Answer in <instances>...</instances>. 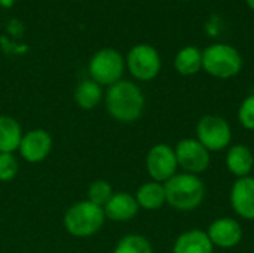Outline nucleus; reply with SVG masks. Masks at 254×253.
Listing matches in <instances>:
<instances>
[{
    "label": "nucleus",
    "instance_id": "f257e3e1",
    "mask_svg": "<svg viewBox=\"0 0 254 253\" xmlns=\"http://www.w3.org/2000/svg\"><path fill=\"white\" fill-rule=\"evenodd\" d=\"M106 107L113 119L122 124H132L143 115L144 95L135 84L119 81L109 88Z\"/></svg>",
    "mask_w": 254,
    "mask_h": 253
},
{
    "label": "nucleus",
    "instance_id": "f03ea898",
    "mask_svg": "<svg viewBox=\"0 0 254 253\" xmlns=\"http://www.w3.org/2000/svg\"><path fill=\"white\" fill-rule=\"evenodd\" d=\"M167 204L180 212L198 209L205 198V185L196 174L177 173L164 183Z\"/></svg>",
    "mask_w": 254,
    "mask_h": 253
},
{
    "label": "nucleus",
    "instance_id": "7ed1b4c3",
    "mask_svg": "<svg viewBox=\"0 0 254 253\" xmlns=\"http://www.w3.org/2000/svg\"><path fill=\"white\" fill-rule=\"evenodd\" d=\"M106 221L104 209L91 201L73 204L64 215V227L74 237H89L101 230Z\"/></svg>",
    "mask_w": 254,
    "mask_h": 253
},
{
    "label": "nucleus",
    "instance_id": "20e7f679",
    "mask_svg": "<svg viewBox=\"0 0 254 253\" xmlns=\"http://www.w3.org/2000/svg\"><path fill=\"white\" fill-rule=\"evenodd\" d=\"M202 69L214 78L229 79L241 72L243 57L231 45L216 43L202 52Z\"/></svg>",
    "mask_w": 254,
    "mask_h": 253
},
{
    "label": "nucleus",
    "instance_id": "39448f33",
    "mask_svg": "<svg viewBox=\"0 0 254 253\" xmlns=\"http://www.w3.org/2000/svg\"><path fill=\"white\" fill-rule=\"evenodd\" d=\"M210 154L228 149L232 142L229 122L219 115H204L196 124L195 137Z\"/></svg>",
    "mask_w": 254,
    "mask_h": 253
},
{
    "label": "nucleus",
    "instance_id": "423d86ee",
    "mask_svg": "<svg viewBox=\"0 0 254 253\" xmlns=\"http://www.w3.org/2000/svg\"><path fill=\"white\" fill-rule=\"evenodd\" d=\"M125 70V60L122 55L112 49H100L89 61V75L98 85H109L119 82Z\"/></svg>",
    "mask_w": 254,
    "mask_h": 253
},
{
    "label": "nucleus",
    "instance_id": "0eeeda50",
    "mask_svg": "<svg viewBox=\"0 0 254 253\" xmlns=\"http://www.w3.org/2000/svg\"><path fill=\"white\" fill-rule=\"evenodd\" d=\"M176 158L179 167L183 170V173L196 174L207 171L211 164V155L210 152L196 140V139H182L176 148Z\"/></svg>",
    "mask_w": 254,
    "mask_h": 253
},
{
    "label": "nucleus",
    "instance_id": "6e6552de",
    "mask_svg": "<svg viewBox=\"0 0 254 253\" xmlns=\"http://www.w3.org/2000/svg\"><path fill=\"white\" fill-rule=\"evenodd\" d=\"M127 67L135 79L147 82L159 75L161 57L150 45H135L127 55Z\"/></svg>",
    "mask_w": 254,
    "mask_h": 253
},
{
    "label": "nucleus",
    "instance_id": "1a4fd4ad",
    "mask_svg": "<svg viewBox=\"0 0 254 253\" xmlns=\"http://www.w3.org/2000/svg\"><path fill=\"white\" fill-rule=\"evenodd\" d=\"M146 169L152 180L165 183L174 174H177L179 164L176 158L174 148L167 143H158L147 152Z\"/></svg>",
    "mask_w": 254,
    "mask_h": 253
},
{
    "label": "nucleus",
    "instance_id": "9d476101",
    "mask_svg": "<svg viewBox=\"0 0 254 253\" xmlns=\"http://www.w3.org/2000/svg\"><path fill=\"white\" fill-rule=\"evenodd\" d=\"M207 236L214 248L232 249L238 246L244 237L241 224L229 216H222L214 219L207 230Z\"/></svg>",
    "mask_w": 254,
    "mask_h": 253
},
{
    "label": "nucleus",
    "instance_id": "9b49d317",
    "mask_svg": "<svg viewBox=\"0 0 254 253\" xmlns=\"http://www.w3.org/2000/svg\"><path fill=\"white\" fill-rule=\"evenodd\" d=\"M229 201L235 215L244 221H254V177L237 179L231 188Z\"/></svg>",
    "mask_w": 254,
    "mask_h": 253
},
{
    "label": "nucleus",
    "instance_id": "f8f14e48",
    "mask_svg": "<svg viewBox=\"0 0 254 253\" xmlns=\"http://www.w3.org/2000/svg\"><path fill=\"white\" fill-rule=\"evenodd\" d=\"M18 149L25 161L40 163L49 155L52 149V137L45 130H31L22 136Z\"/></svg>",
    "mask_w": 254,
    "mask_h": 253
},
{
    "label": "nucleus",
    "instance_id": "ddd939ff",
    "mask_svg": "<svg viewBox=\"0 0 254 253\" xmlns=\"http://www.w3.org/2000/svg\"><path fill=\"white\" fill-rule=\"evenodd\" d=\"M106 218L116 222H127L137 216L138 204L134 195L128 192H116L103 207Z\"/></svg>",
    "mask_w": 254,
    "mask_h": 253
},
{
    "label": "nucleus",
    "instance_id": "4468645a",
    "mask_svg": "<svg viewBox=\"0 0 254 253\" xmlns=\"http://www.w3.org/2000/svg\"><path fill=\"white\" fill-rule=\"evenodd\" d=\"M226 169L231 174H234L237 179L250 176L254 169V155L252 149L246 145H232L228 148L226 160H225Z\"/></svg>",
    "mask_w": 254,
    "mask_h": 253
},
{
    "label": "nucleus",
    "instance_id": "2eb2a0df",
    "mask_svg": "<svg viewBox=\"0 0 254 253\" xmlns=\"http://www.w3.org/2000/svg\"><path fill=\"white\" fill-rule=\"evenodd\" d=\"M173 253H214V246L210 242L207 231L189 230L176 239Z\"/></svg>",
    "mask_w": 254,
    "mask_h": 253
},
{
    "label": "nucleus",
    "instance_id": "dca6fc26",
    "mask_svg": "<svg viewBox=\"0 0 254 253\" xmlns=\"http://www.w3.org/2000/svg\"><path fill=\"white\" fill-rule=\"evenodd\" d=\"M135 200L138 207L144 210H158L164 204H167L165 198V188L164 183L150 180L147 183H143L135 194Z\"/></svg>",
    "mask_w": 254,
    "mask_h": 253
},
{
    "label": "nucleus",
    "instance_id": "f3484780",
    "mask_svg": "<svg viewBox=\"0 0 254 253\" xmlns=\"http://www.w3.org/2000/svg\"><path fill=\"white\" fill-rule=\"evenodd\" d=\"M22 130L18 121L10 116L0 115V154H12L19 148Z\"/></svg>",
    "mask_w": 254,
    "mask_h": 253
},
{
    "label": "nucleus",
    "instance_id": "a211bd4d",
    "mask_svg": "<svg viewBox=\"0 0 254 253\" xmlns=\"http://www.w3.org/2000/svg\"><path fill=\"white\" fill-rule=\"evenodd\" d=\"M176 70L183 76H192L202 69V52L195 46L180 49L174 58Z\"/></svg>",
    "mask_w": 254,
    "mask_h": 253
},
{
    "label": "nucleus",
    "instance_id": "6ab92c4d",
    "mask_svg": "<svg viewBox=\"0 0 254 253\" xmlns=\"http://www.w3.org/2000/svg\"><path fill=\"white\" fill-rule=\"evenodd\" d=\"M101 97H103L101 86L92 79L82 81L74 91V100L77 106L82 107L83 110L94 109L101 101Z\"/></svg>",
    "mask_w": 254,
    "mask_h": 253
},
{
    "label": "nucleus",
    "instance_id": "aec40b11",
    "mask_svg": "<svg viewBox=\"0 0 254 253\" xmlns=\"http://www.w3.org/2000/svg\"><path fill=\"white\" fill-rule=\"evenodd\" d=\"M113 253H153L150 242L140 234H128L119 240Z\"/></svg>",
    "mask_w": 254,
    "mask_h": 253
},
{
    "label": "nucleus",
    "instance_id": "412c9836",
    "mask_svg": "<svg viewBox=\"0 0 254 253\" xmlns=\"http://www.w3.org/2000/svg\"><path fill=\"white\" fill-rule=\"evenodd\" d=\"M113 191H112V185L107 183L106 180H94L89 185L88 189V201H91L95 206L104 207L107 204V201L112 198Z\"/></svg>",
    "mask_w": 254,
    "mask_h": 253
},
{
    "label": "nucleus",
    "instance_id": "4be33fe9",
    "mask_svg": "<svg viewBox=\"0 0 254 253\" xmlns=\"http://www.w3.org/2000/svg\"><path fill=\"white\" fill-rule=\"evenodd\" d=\"M238 121L241 127L249 131H254V94L244 98L238 109Z\"/></svg>",
    "mask_w": 254,
    "mask_h": 253
},
{
    "label": "nucleus",
    "instance_id": "5701e85b",
    "mask_svg": "<svg viewBox=\"0 0 254 253\" xmlns=\"http://www.w3.org/2000/svg\"><path fill=\"white\" fill-rule=\"evenodd\" d=\"M18 161L12 154H0V182L12 180L18 173Z\"/></svg>",
    "mask_w": 254,
    "mask_h": 253
},
{
    "label": "nucleus",
    "instance_id": "b1692460",
    "mask_svg": "<svg viewBox=\"0 0 254 253\" xmlns=\"http://www.w3.org/2000/svg\"><path fill=\"white\" fill-rule=\"evenodd\" d=\"M13 1L15 0H0V6H3V7H10L12 4H13Z\"/></svg>",
    "mask_w": 254,
    "mask_h": 253
},
{
    "label": "nucleus",
    "instance_id": "393cba45",
    "mask_svg": "<svg viewBox=\"0 0 254 253\" xmlns=\"http://www.w3.org/2000/svg\"><path fill=\"white\" fill-rule=\"evenodd\" d=\"M247 3H249V6L254 10V0H247Z\"/></svg>",
    "mask_w": 254,
    "mask_h": 253
}]
</instances>
